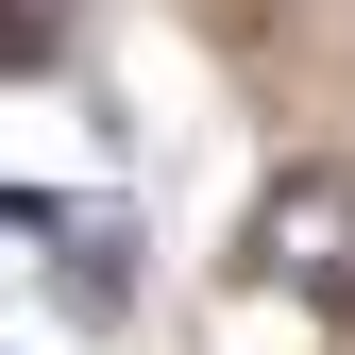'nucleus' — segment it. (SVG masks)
Returning <instances> with one entry per match:
<instances>
[{
    "label": "nucleus",
    "mask_w": 355,
    "mask_h": 355,
    "mask_svg": "<svg viewBox=\"0 0 355 355\" xmlns=\"http://www.w3.org/2000/svg\"><path fill=\"white\" fill-rule=\"evenodd\" d=\"M237 271L288 288V304H355V169H271V203H254Z\"/></svg>",
    "instance_id": "1"
},
{
    "label": "nucleus",
    "mask_w": 355,
    "mask_h": 355,
    "mask_svg": "<svg viewBox=\"0 0 355 355\" xmlns=\"http://www.w3.org/2000/svg\"><path fill=\"white\" fill-rule=\"evenodd\" d=\"M68 322H119V304H136V271H119V220H68Z\"/></svg>",
    "instance_id": "2"
}]
</instances>
